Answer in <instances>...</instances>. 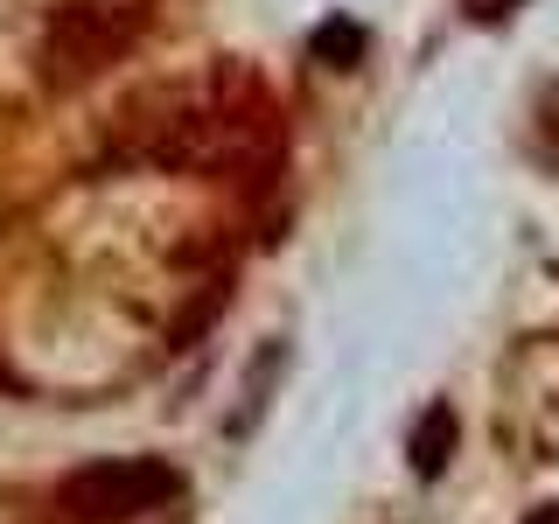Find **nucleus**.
<instances>
[{
  "label": "nucleus",
  "mask_w": 559,
  "mask_h": 524,
  "mask_svg": "<svg viewBox=\"0 0 559 524\" xmlns=\"http://www.w3.org/2000/svg\"><path fill=\"white\" fill-rule=\"evenodd\" d=\"M454 441H462V419H454L448 398H433V406L413 419V433H406V462H413V476H419V483H441V476H448V462H454Z\"/></svg>",
  "instance_id": "nucleus-3"
},
{
  "label": "nucleus",
  "mask_w": 559,
  "mask_h": 524,
  "mask_svg": "<svg viewBox=\"0 0 559 524\" xmlns=\"http://www.w3.org/2000/svg\"><path fill=\"white\" fill-rule=\"evenodd\" d=\"M182 497V476L154 454H105V462H84L70 468L57 503L70 524H127V517H147L162 503Z\"/></svg>",
  "instance_id": "nucleus-2"
},
{
  "label": "nucleus",
  "mask_w": 559,
  "mask_h": 524,
  "mask_svg": "<svg viewBox=\"0 0 559 524\" xmlns=\"http://www.w3.org/2000/svg\"><path fill=\"white\" fill-rule=\"evenodd\" d=\"M314 57H322L329 70H349L364 57V28L357 22H322V28H314Z\"/></svg>",
  "instance_id": "nucleus-4"
},
{
  "label": "nucleus",
  "mask_w": 559,
  "mask_h": 524,
  "mask_svg": "<svg viewBox=\"0 0 559 524\" xmlns=\"http://www.w3.org/2000/svg\"><path fill=\"white\" fill-rule=\"evenodd\" d=\"M524 524H559V503H546V511H532Z\"/></svg>",
  "instance_id": "nucleus-6"
},
{
  "label": "nucleus",
  "mask_w": 559,
  "mask_h": 524,
  "mask_svg": "<svg viewBox=\"0 0 559 524\" xmlns=\"http://www.w3.org/2000/svg\"><path fill=\"white\" fill-rule=\"evenodd\" d=\"M140 22H147L140 0H63L49 35H43V84H57V92L92 84L112 57L133 49Z\"/></svg>",
  "instance_id": "nucleus-1"
},
{
  "label": "nucleus",
  "mask_w": 559,
  "mask_h": 524,
  "mask_svg": "<svg viewBox=\"0 0 559 524\" xmlns=\"http://www.w3.org/2000/svg\"><path fill=\"white\" fill-rule=\"evenodd\" d=\"M518 8H524V0H462V14H468V22H511Z\"/></svg>",
  "instance_id": "nucleus-5"
}]
</instances>
